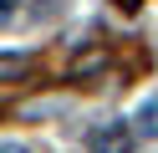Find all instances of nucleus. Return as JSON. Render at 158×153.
Here are the masks:
<instances>
[{
	"label": "nucleus",
	"instance_id": "obj_3",
	"mask_svg": "<svg viewBox=\"0 0 158 153\" xmlns=\"http://www.w3.org/2000/svg\"><path fill=\"white\" fill-rule=\"evenodd\" d=\"M26 71V56H0V77H21Z\"/></svg>",
	"mask_w": 158,
	"mask_h": 153
},
{
	"label": "nucleus",
	"instance_id": "obj_2",
	"mask_svg": "<svg viewBox=\"0 0 158 153\" xmlns=\"http://www.w3.org/2000/svg\"><path fill=\"white\" fill-rule=\"evenodd\" d=\"M97 66H102V51H87V56L72 61V77H87V71H97Z\"/></svg>",
	"mask_w": 158,
	"mask_h": 153
},
{
	"label": "nucleus",
	"instance_id": "obj_5",
	"mask_svg": "<svg viewBox=\"0 0 158 153\" xmlns=\"http://www.w3.org/2000/svg\"><path fill=\"white\" fill-rule=\"evenodd\" d=\"M10 5H15V0H0V10H10Z\"/></svg>",
	"mask_w": 158,
	"mask_h": 153
},
{
	"label": "nucleus",
	"instance_id": "obj_4",
	"mask_svg": "<svg viewBox=\"0 0 158 153\" xmlns=\"http://www.w3.org/2000/svg\"><path fill=\"white\" fill-rule=\"evenodd\" d=\"M0 153H21V148H15V143H5V148H0Z\"/></svg>",
	"mask_w": 158,
	"mask_h": 153
},
{
	"label": "nucleus",
	"instance_id": "obj_1",
	"mask_svg": "<svg viewBox=\"0 0 158 153\" xmlns=\"http://www.w3.org/2000/svg\"><path fill=\"white\" fill-rule=\"evenodd\" d=\"M127 143V133L123 128H107V133H92V148H102V153H117Z\"/></svg>",
	"mask_w": 158,
	"mask_h": 153
}]
</instances>
